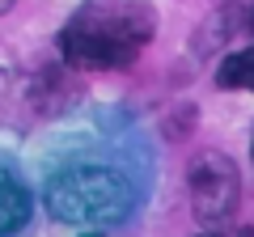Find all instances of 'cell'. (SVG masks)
<instances>
[{
  "instance_id": "3",
  "label": "cell",
  "mask_w": 254,
  "mask_h": 237,
  "mask_svg": "<svg viewBox=\"0 0 254 237\" xmlns=\"http://www.w3.org/2000/svg\"><path fill=\"white\" fill-rule=\"evenodd\" d=\"M187 191H190V208L203 225L225 220L237 203V170L229 157L220 153H199L187 170Z\"/></svg>"
},
{
  "instance_id": "10",
  "label": "cell",
  "mask_w": 254,
  "mask_h": 237,
  "mask_svg": "<svg viewBox=\"0 0 254 237\" xmlns=\"http://www.w3.org/2000/svg\"><path fill=\"white\" fill-rule=\"evenodd\" d=\"M199 237H212V233H199Z\"/></svg>"
},
{
  "instance_id": "5",
  "label": "cell",
  "mask_w": 254,
  "mask_h": 237,
  "mask_svg": "<svg viewBox=\"0 0 254 237\" xmlns=\"http://www.w3.org/2000/svg\"><path fill=\"white\" fill-rule=\"evenodd\" d=\"M216 85H225V89H254V47L233 51V55H225V59H220Z\"/></svg>"
},
{
  "instance_id": "8",
  "label": "cell",
  "mask_w": 254,
  "mask_h": 237,
  "mask_svg": "<svg viewBox=\"0 0 254 237\" xmlns=\"http://www.w3.org/2000/svg\"><path fill=\"white\" fill-rule=\"evenodd\" d=\"M242 237H254V233H250V229H246V233H242Z\"/></svg>"
},
{
  "instance_id": "4",
  "label": "cell",
  "mask_w": 254,
  "mask_h": 237,
  "mask_svg": "<svg viewBox=\"0 0 254 237\" xmlns=\"http://www.w3.org/2000/svg\"><path fill=\"white\" fill-rule=\"evenodd\" d=\"M30 216V195L26 186L13 178L4 165H0V237H13Z\"/></svg>"
},
{
  "instance_id": "7",
  "label": "cell",
  "mask_w": 254,
  "mask_h": 237,
  "mask_svg": "<svg viewBox=\"0 0 254 237\" xmlns=\"http://www.w3.org/2000/svg\"><path fill=\"white\" fill-rule=\"evenodd\" d=\"M9 4H13V0H0V13H4V9H9Z\"/></svg>"
},
{
  "instance_id": "6",
  "label": "cell",
  "mask_w": 254,
  "mask_h": 237,
  "mask_svg": "<svg viewBox=\"0 0 254 237\" xmlns=\"http://www.w3.org/2000/svg\"><path fill=\"white\" fill-rule=\"evenodd\" d=\"M110 26L119 30V34L127 38V43H148V38H153V30H157V21H153V9H148V4H127L123 13H119V17H110Z\"/></svg>"
},
{
  "instance_id": "2",
  "label": "cell",
  "mask_w": 254,
  "mask_h": 237,
  "mask_svg": "<svg viewBox=\"0 0 254 237\" xmlns=\"http://www.w3.org/2000/svg\"><path fill=\"white\" fill-rule=\"evenodd\" d=\"M60 51H64V64H68V68H76V72H98V68L131 64L140 47L127 43L110 21L76 17L72 26L60 34Z\"/></svg>"
},
{
  "instance_id": "9",
  "label": "cell",
  "mask_w": 254,
  "mask_h": 237,
  "mask_svg": "<svg viewBox=\"0 0 254 237\" xmlns=\"http://www.w3.org/2000/svg\"><path fill=\"white\" fill-rule=\"evenodd\" d=\"M250 153H254V140H250Z\"/></svg>"
},
{
  "instance_id": "1",
  "label": "cell",
  "mask_w": 254,
  "mask_h": 237,
  "mask_svg": "<svg viewBox=\"0 0 254 237\" xmlns=\"http://www.w3.org/2000/svg\"><path fill=\"white\" fill-rule=\"evenodd\" d=\"M47 203L60 220H119L131 208V191L123 174L81 165L47 182Z\"/></svg>"
}]
</instances>
